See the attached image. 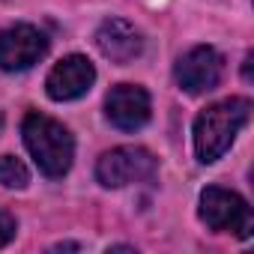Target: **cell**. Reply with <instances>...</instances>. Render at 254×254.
<instances>
[{"label": "cell", "mask_w": 254, "mask_h": 254, "mask_svg": "<svg viewBox=\"0 0 254 254\" xmlns=\"http://www.w3.org/2000/svg\"><path fill=\"white\" fill-rule=\"evenodd\" d=\"M96 81V66L84 57V54H69L60 63H54V69L45 78V93L54 102H72L81 99Z\"/></svg>", "instance_id": "9c48e42d"}, {"label": "cell", "mask_w": 254, "mask_h": 254, "mask_svg": "<svg viewBox=\"0 0 254 254\" xmlns=\"http://www.w3.org/2000/svg\"><path fill=\"white\" fill-rule=\"evenodd\" d=\"M224 75V57L212 48V45H194L189 48L177 66H174V78L180 84V90L191 93V96H200V93H209L218 87Z\"/></svg>", "instance_id": "5b68a950"}, {"label": "cell", "mask_w": 254, "mask_h": 254, "mask_svg": "<svg viewBox=\"0 0 254 254\" xmlns=\"http://www.w3.org/2000/svg\"><path fill=\"white\" fill-rule=\"evenodd\" d=\"M48 54V36L33 24H12L0 30V69L24 72Z\"/></svg>", "instance_id": "8992f818"}, {"label": "cell", "mask_w": 254, "mask_h": 254, "mask_svg": "<svg viewBox=\"0 0 254 254\" xmlns=\"http://www.w3.org/2000/svg\"><path fill=\"white\" fill-rule=\"evenodd\" d=\"M21 138H24V147L33 156L36 168L45 177L60 180L69 174L72 159H75V138L60 120L30 111L21 120Z\"/></svg>", "instance_id": "7a4b0ae2"}, {"label": "cell", "mask_w": 254, "mask_h": 254, "mask_svg": "<svg viewBox=\"0 0 254 254\" xmlns=\"http://www.w3.org/2000/svg\"><path fill=\"white\" fill-rule=\"evenodd\" d=\"M248 117H251V102L242 96H230V99H221V102L203 108L194 117V129H191L197 162H203V165L218 162L230 150L236 135L242 132Z\"/></svg>", "instance_id": "6da1fadb"}, {"label": "cell", "mask_w": 254, "mask_h": 254, "mask_svg": "<svg viewBox=\"0 0 254 254\" xmlns=\"http://www.w3.org/2000/svg\"><path fill=\"white\" fill-rule=\"evenodd\" d=\"M251 63H254V54H245V63H242V78L251 81Z\"/></svg>", "instance_id": "7c38bea8"}, {"label": "cell", "mask_w": 254, "mask_h": 254, "mask_svg": "<svg viewBox=\"0 0 254 254\" xmlns=\"http://www.w3.org/2000/svg\"><path fill=\"white\" fill-rule=\"evenodd\" d=\"M15 230H18L15 218H12L6 209H0V248H3V245H9V242L15 239Z\"/></svg>", "instance_id": "8fae6325"}, {"label": "cell", "mask_w": 254, "mask_h": 254, "mask_svg": "<svg viewBox=\"0 0 254 254\" xmlns=\"http://www.w3.org/2000/svg\"><path fill=\"white\" fill-rule=\"evenodd\" d=\"M96 48L105 60L117 63V66H129L132 60H138L144 54V36L141 30L126 21V18H105L96 30Z\"/></svg>", "instance_id": "ba28073f"}, {"label": "cell", "mask_w": 254, "mask_h": 254, "mask_svg": "<svg viewBox=\"0 0 254 254\" xmlns=\"http://www.w3.org/2000/svg\"><path fill=\"white\" fill-rule=\"evenodd\" d=\"M200 221L215 230V233H233L239 239L251 236V206L242 194L221 189V186H206L200 191V206H197Z\"/></svg>", "instance_id": "3957f363"}, {"label": "cell", "mask_w": 254, "mask_h": 254, "mask_svg": "<svg viewBox=\"0 0 254 254\" xmlns=\"http://www.w3.org/2000/svg\"><path fill=\"white\" fill-rule=\"evenodd\" d=\"M27 183H30V171L24 168L21 159L0 156V186H6V189H27Z\"/></svg>", "instance_id": "30bf717a"}, {"label": "cell", "mask_w": 254, "mask_h": 254, "mask_svg": "<svg viewBox=\"0 0 254 254\" xmlns=\"http://www.w3.org/2000/svg\"><path fill=\"white\" fill-rule=\"evenodd\" d=\"M159 174V162L144 147H114L99 156L96 180L105 189H123L135 183H150Z\"/></svg>", "instance_id": "277c9868"}, {"label": "cell", "mask_w": 254, "mask_h": 254, "mask_svg": "<svg viewBox=\"0 0 254 254\" xmlns=\"http://www.w3.org/2000/svg\"><path fill=\"white\" fill-rule=\"evenodd\" d=\"M150 93L138 84H117L105 96V117L120 132H138L150 120Z\"/></svg>", "instance_id": "52a82bcc"}, {"label": "cell", "mask_w": 254, "mask_h": 254, "mask_svg": "<svg viewBox=\"0 0 254 254\" xmlns=\"http://www.w3.org/2000/svg\"><path fill=\"white\" fill-rule=\"evenodd\" d=\"M0 126H3V114H0Z\"/></svg>", "instance_id": "4fadbf2b"}]
</instances>
